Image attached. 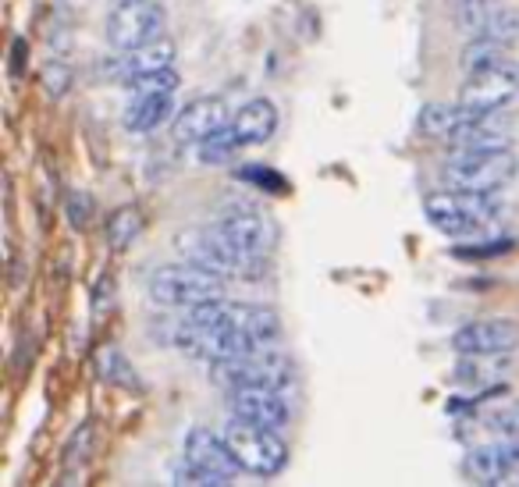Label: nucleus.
<instances>
[{"label":"nucleus","instance_id":"1","mask_svg":"<svg viewBox=\"0 0 519 487\" xmlns=\"http://www.w3.org/2000/svg\"><path fill=\"white\" fill-rule=\"evenodd\" d=\"M427 221L445 235H473L502 214V199L494 193H470V189H441L423 199Z\"/></svg>","mask_w":519,"mask_h":487},{"label":"nucleus","instance_id":"2","mask_svg":"<svg viewBox=\"0 0 519 487\" xmlns=\"http://www.w3.org/2000/svg\"><path fill=\"white\" fill-rule=\"evenodd\" d=\"M225 285H221V274H214L210 267L196 260L185 263H164L150 274V299L157 306H175V310H189L199 306L207 299H221Z\"/></svg>","mask_w":519,"mask_h":487},{"label":"nucleus","instance_id":"3","mask_svg":"<svg viewBox=\"0 0 519 487\" xmlns=\"http://www.w3.org/2000/svg\"><path fill=\"white\" fill-rule=\"evenodd\" d=\"M516 175L513 150H452V157L441 164V182L449 189H470V193H498Z\"/></svg>","mask_w":519,"mask_h":487},{"label":"nucleus","instance_id":"4","mask_svg":"<svg viewBox=\"0 0 519 487\" xmlns=\"http://www.w3.org/2000/svg\"><path fill=\"white\" fill-rule=\"evenodd\" d=\"M238 473V462L228 449L225 438H217L207 427H193L185 434V452H182V466L175 470V477L182 484H203V487H221L231 484Z\"/></svg>","mask_w":519,"mask_h":487},{"label":"nucleus","instance_id":"5","mask_svg":"<svg viewBox=\"0 0 519 487\" xmlns=\"http://www.w3.org/2000/svg\"><path fill=\"white\" fill-rule=\"evenodd\" d=\"M225 441L238 462V470L253 473V477H278L289 462V445L278 438V430L260 427V423L231 420V427L225 430Z\"/></svg>","mask_w":519,"mask_h":487},{"label":"nucleus","instance_id":"6","mask_svg":"<svg viewBox=\"0 0 519 487\" xmlns=\"http://www.w3.org/2000/svg\"><path fill=\"white\" fill-rule=\"evenodd\" d=\"M519 97V61L502 58L494 65L477 68L466 75V86L459 93V103L466 114H491L502 111Z\"/></svg>","mask_w":519,"mask_h":487},{"label":"nucleus","instance_id":"7","mask_svg":"<svg viewBox=\"0 0 519 487\" xmlns=\"http://www.w3.org/2000/svg\"><path fill=\"white\" fill-rule=\"evenodd\" d=\"M214 366V381H221L225 388H242V385H270V388H289L292 385V366L289 359L278 353V345H263L246 356L221 359L210 363Z\"/></svg>","mask_w":519,"mask_h":487},{"label":"nucleus","instance_id":"8","mask_svg":"<svg viewBox=\"0 0 519 487\" xmlns=\"http://www.w3.org/2000/svg\"><path fill=\"white\" fill-rule=\"evenodd\" d=\"M185 257L203 263V267H210V270L221 274V278L253 274L260 267L257 257H253L249 249H242V246L228 235V228L221 225V221L210 228H196L193 235H189V242H185Z\"/></svg>","mask_w":519,"mask_h":487},{"label":"nucleus","instance_id":"9","mask_svg":"<svg viewBox=\"0 0 519 487\" xmlns=\"http://www.w3.org/2000/svg\"><path fill=\"white\" fill-rule=\"evenodd\" d=\"M167 29V11L157 0H132L114 4L107 15V43L114 50H135L143 43L161 39Z\"/></svg>","mask_w":519,"mask_h":487},{"label":"nucleus","instance_id":"10","mask_svg":"<svg viewBox=\"0 0 519 487\" xmlns=\"http://www.w3.org/2000/svg\"><path fill=\"white\" fill-rule=\"evenodd\" d=\"M228 406H231V417L246 423H260V427H270V430H281L292 420V409H289V398L281 388H270V385H242V388H228Z\"/></svg>","mask_w":519,"mask_h":487},{"label":"nucleus","instance_id":"11","mask_svg":"<svg viewBox=\"0 0 519 487\" xmlns=\"http://www.w3.org/2000/svg\"><path fill=\"white\" fill-rule=\"evenodd\" d=\"M452 349L459 356H509L513 349H519V321L509 317L473 321L452 334Z\"/></svg>","mask_w":519,"mask_h":487},{"label":"nucleus","instance_id":"12","mask_svg":"<svg viewBox=\"0 0 519 487\" xmlns=\"http://www.w3.org/2000/svg\"><path fill=\"white\" fill-rule=\"evenodd\" d=\"M462 477L473 484H502L519 477V438H502L481 449H470L462 459Z\"/></svg>","mask_w":519,"mask_h":487},{"label":"nucleus","instance_id":"13","mask_svg":"<svg viewBox=\"0 0 519 487\" xmlns=\"http://www.w3.org/2000/svg\"><path fill=\"white\" fill-rule=\"evenodd\" d=\"M228 125V100L225 97H196L193 103H185L175 122H171V135L178 146H199L207 143L214 132H221Z\"/></svg>","mask_w":519,"mask_h":487},{"label":"nucleus","instance_id":"14","mask_svg":"<svg viewBox=\"0 0 519 487\" xmlns=\"http://www.w3.org/2000/svg\"><path fill=\"white\" fill-rule=\"evenodd\" d=\"M217 324L242 331V334H246L249 342H257V345H278V338H281V321H278V313H274L270 306H260V302L221 299V317H217Z\"/></svg>","mask_w":519,"mask_h":487},{"label":"nucleus","instance_id":"15","mask_svg":"<svg viewBox=\"0 0 519 487\" xmlns=\"http://www.w3.org/2000/svg\"><path fill=\"white\" fill-rule=\"evenodd\" d=\"M445 143L452 150H477V154H484V150H509L513 135H509L505 118H498V111H491V114H470V118H462L459 129Z\"/></svg>","mask_w":519,"mask_h":487},{"label":"nucleus","instance_id":"16","mask_svg":"<svg viewBox=\"0 0 519 487\" xmlns=\"http://www.w3.org/2000/svg\"><path fill=\"white\" fill-rule=\"evenodd\" d=\"M175 58H178V47H175L167 36H161V39L143 43V47H135V50H118L111 71H114L122 82H132V79H139V75H154V71L175 68Z\"/></svg>","mask_w":519,"mask_h":487},{"label":"nucleus","instance_id":"17","mask_svg":"<svg viewBox=\"0 0 519 487\" xmlns=\"http://www.w3.org/2000/svg\"><path fill=\"white\" fill-rule=\"evenodd\" d=\"M278 129V111H274V103L270 100H249L246 107H238L235 111V118H231V132H235V139L242 143V146H257V143H267L270 135Z\"/></svg>","mask_w":519,"mask_h":487},{"label":"nucleus","instance_id":"18","mask_svg":"<svg viewBox=\"0 0 519 487\" xmlns=\"http://www.w3.org/2000/svg\"><path fill=\"white\" fill-rule=\"evenodd\" d=\"M171 114H178L175 111V93H143V97L129 100V107L122 114V125L135 132V135H143V132H154L157 125H164Z\"/></svg>","mask_w":519,"mask_h":487},{"label":"nucleus","instance_id":"19","mask_svg":"<svg viewBox=\"0 0 519 487\" xmlns=\"http://www.w3.org/2000/svg\"><path fill=\"white\" fill-rule=\"evenodd\" d=\"M502 7H505L502 0H455L452 4L455 26H459V33H466L473 39V36L484 33V26L502 11Z\"/></svg>","mask_w":519,"mask_h":487},{"label":"nucleus","instance_id":"20","mask_svg":"<svg viewBox=\"0 0 519 487\" xmlns=\"http://www.w3.org/2000/svg\"><path fill=\"white\" fill-rule=\"evenodd\" d=\"M509 370L505 356H462V363L455 366V381L462 385H494L502 381Z\"/></svg>","mask_w":519,"mask_h":487},{"label":"nucleus","instance_id":"21","mask_svg":"<svg viewBox=\"0 0 519 487\" xmlns=\"http://www.w3.org/2000/svg\"><path fill=\"white\" fill-rule=\"evenodd\" d=\"M462 118H470V114L462 111L459 100H455V103H427L420 111V132L434 135V139H449V135L459 129Z\"/></svg>","mask_w":519,"mask_h":487},{"label":"nucleus","instance_id":"22","mask_svg":"<svg viewBox=\"0 0 519 487\" xmlns=\"http://www.w3.org/2000/svg\"><path fill=\"white\" fill-rule=\"evenodd\" d=\"M502 58H505V47H502V43H494V39H487V36H473V39L462 47L459 65H462V71L470 75V71L494 65V61H502Z\"/></svg>","mask_w":519,"mask_h":487},{"label":"nucleus","instance_id":"23","mask_svg":"<svg viewBox=\"0 0 519 487\" xmlns=\"http://www.w3.org/2000/svg\"><path fill=\"white\" fill-rule=\"evenodd\" d=\"M139 228H143L139 206H118V210L111 214V221H107V242H111L114 249H125L132 238L139 235Z\"/></svg>","mask_w":519,"mask_h":487},{"label":"nucleus","instance_id":"24","mask_svg":"<svg viewBox=\"0 0 519 487\" xmlns=\"http://www.w3.org/2000/svg\"><path fill=\"white\" fill-rule=\"evenodd\" d=\"M487 39H494V43H502V47H513L519 39V11L516 7H502L491 22L484 26V33Z\"/></svg>","mask_w":519,"mask_h":487},{"label":"nucleus","instance_id":"25","mask_svg":"<svg viewBox=\"0 0 519 487\" xmlns=\"http://www.w3.org/2000/svg\"><path fill=\"white\" fill-rule=\"evenodd\" d=\"M235 150H242V143L235 139V132H231V122H228L225 129L221 132H214L207 143H199V157L203 161H210V164H217V161H228Z\"/></svg>","mask_w":519,"mask_h":487},{"label":"nucleus","instance_id":"26","mask_svg":"<svg viewBox=\"0 0 519 487\" xmlns=\"http://www.w3.org/2000/svg\"><path fill=\"white\" fill-rule=\"evenodd\" d=\"M125 86H129L132 97H143V93H178V75H175V68H167V71H154V75H139V79H132Z\"/></svg>","mask_w":519,"mask_h":487},{"label":"nucleus","instance_id":"27","mask_svg":"<svg viewBox=\"0 0 519 487\" xmlns=\"http://www.w3.org/2000/svg\"><path fill=\"white\" fill-rule=\"evenodd\" d=\"M100 370H103V377L107 381H114V385H135V377H132V366L125 363V356L118 353V349H103L100 353Z\"/></svg>","mask_w":519,"mask_h":487},{"label":"nucleus","instance_id":"28","mask_svg":"<svg viewBox=\"0 0 519 487\" xmlns=\"http://www.w3.org/2000/svg\"><path fill=\"white\" fill-rule=\"evenodd\" d=\"M68 214H71V225L86 228L90 214H93V203H90V196H71V199H68Z\"/></svg>","mask_w":519,"mask_h":487},{"label":"nucleus","instance_id":"29","mask_svg":"<svg viewBox=\"0 0 519 487\" xmlns=\"http://www.w3.org/2000/svg\"><path fill=\"white\" fill-rule=\"evenodd\" d=\"M43 82H47V90H50L54 97H61V93L68 90V82H71V75H68V68L50 65L47 71H43Z\"/></svg>","mask_w":519,"mask_h":487},{"label":"nucleus","instance_id":"30","mask_svg":"<svg viewBox=\"0 0 519 487\" xmlns=\"http://www.w3.org/2000/svg\"><path fill=\"white\" fill-rule=\"evenodd\" d=\"M513 242H491V246H462V249H455V257H462V260H477V257H491V253H505Z\"/></svg>","mask_w":519,"mask_h":487},{"label":"nucleus","instance_id":"31","mask_svg":"<svg viewBox=\"0 0 519 487\" xmlns=\"http://www.w3.org/2000/svg\"><path fill=\"white\" fill-rule=\"evenodd\" d=\"M82 445H90V423H79V430H75V438L68 441V449H65V455H68V466H75L82 455H79V449Z\"/></svg>","mask_w":519,"mask_h":487},{"label":"nucleus","instance_id":"32","mask_svg":"<svg viewBox=\"0 0 519 487\" xmlns=\"http://www.w3.org/2000/svg\"><path fill=\"white\" fill-rule=\"evenodd\" d=\"M114 4H132V0H114Z\"/></svg>","mask_w":519,"mask_h":487}]
</instances>
